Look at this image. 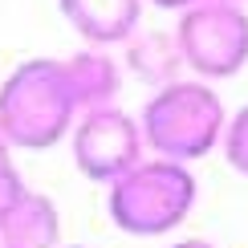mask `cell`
Listing matches in <instances>:
<instances>
[{"instance_id":"cell-8","label":"cell","mask_w":248,"mask_h":248,"mask_svg":"<svg viewBox=\"0 0 248 248\" xmlns=\"http://www.w3.org/2000/svg\"><path fill=\"white\" fill-rule=\"evenodd\" d=\"M65 69V81H69V94H74V106L78 110H102L110 106L118 94V65L110 53L102 49H81V53L61 61Z\"/></svg>"},{"instance_id":"cell-9","label":"cell","mask_w":248,"mask_h":248,"mask_svg":"<svg viewBox=\"0 0 248 248\" xmlns=\"http://www.w3.org/2000/svg\"><path fill=\"white\" fill-rule=\"evenodd\" d=\"M126 65H130V74L139 81H147V86H155V90L179 81L183 53H179L175 33H130V41H126Z\"/></svg>"},{"instance_id":"cell-4","label":"cell","mask_w":248,"mask_h":248,"mask_svg":"<svg viewBox=\"0 0 248 248\" xmlns=\"http://www.w3.org/2000/svg\"><path fill=\"white\" fill-rule=\"evenodd\" d=\"M175 41L183 65H191L200 78H232L248 65V13L224 0L191 4L175 25Z\"/></svg>"},{"instance_id":"cell-16","label":"cell","mask_w":248,"mask_h":248,"mask_svg":"<svg viewBox=\"0 0 248 248\" xmlns=\"http://www.w3.org/2000/svg\"><path fill=\"white\" fill-rule=\"evenodd\" d=\"M69 248H81V244H69Z\"/></svg>"},{"instance_id":"cell-2","label":"cell","mask_w":248,"mask_h":248,"mask_svg":"<svg viewBox=\"0 0 248 248\" xmlns=\"http://www.w3.org/2000/svg\"><path fill=\"white\" fill-rule=\"evenodd\" d=\"M224 122L228 114L216 90H208L203 81H171L147 98L139 130L142 147H151L159 159L191 163L224 139Z\"/></svg>"},{"instance_id":"cell-6","label":"cell","mask_w":248,"mask_h":248,"mask_svg":"<svg viewBox=\"0 0 248 248\" xmlns=\"http://www.w3.org/2000/svg\"><path fill=\"white\" fill-rule=\"evenodd\" d=\"M57 4L90 45H118L139 33L142 0H57Z\"/></svg>"},{"instance_id":"cell-3","label":"cell","mask_w":248,"mask_h":248,"mask_svg":"<svg viewBox=\"0 0 248 248\" xmlns=\"http://www.w3.org/2000/svg\"><path fill=\"white\" fill-rule=\"evenodd\" d=\"M106 208L114 228L130 236H163L179 228L195 208V175L187 163L171 159H139L126 175L110 183Z\"/></svg>"},{"instance_id":"cell-7","label":"cell","mask_w":248,"mask_h":248,"mask_svg":"<svg viewBox=\"0 0 248 248\" xmlns=\"http://www.w3.org/2000/svg\"><path fill=\"white\" fill-rule=\"evenodd\" d=\"M61 244V216L57 203L41 191H25L13 212L0 220V248H57Z\"/></svg>"},{"instance_id":"cell-14","label":"cell","mask_w":248,"mask_h":248,"mask_svg":"<svg viewBox=\"0 0 248 248\" xmlns=\"http://www.w3.org/2000/svg\"><path fill=\"white\" fill-rule=\"evenodd\" d=\"M0 155H8V142H4V139H0Z\"/></svg>"},{"instance_id":"cell-12","label":"cell","mask_w":248,"mask_h":248,"mask_svg":"<svg viewBox=\"0 0 248 248\" xmlns=\"http://www.w3.org/2000/svg\"><path fill=\"white\" fill-rule=\"evenodd\" d=\"M151 4H159V8H175V13H183V8H191V4H203V0H151Z\"/></svg>"},{"instance_id":"cell-11","label":"cell","mask_w":248,"mask_h":248,"mask_svg":"<svg viewBox=\"0 0 248 248\" xmlns=\"http://www.w3.org/2000/svg\"><path fill=\"white\" fill-rule=\"evenodd\" d=\"M25 191H29V187H25V179H20V171L13 167V159L0 155V220L13 212V203H16Z\"/></svg>"},{"instance_id":"cell-10","label":"cell","mask_w":248,"mask_h":248,"mask_svg":"<svg viewBox=\"0 0 248 248\" xmlns=\"http://www.w3.org/2000/svg\"><path fill=\"white\" fill-rule=\"evenodd\" d=\"M224 155L240 175H248V106L232 122H224Z\"/></svg>"},{"instance_id":"cell-5","label":"cell","mask_w":248,"mask_h":248,"mask_svg":"<svg viewBox=\"0 0 248 248\" xmlns=\"http://www.w3.org/2000/svg\"><path fill=\"white\" fill-rule=\"evenodd\" d=\"M142 159V130L130 114L114 106L86 110L81 122H74V163L86 179L114 183Z\"/></svg>"},{"instance_id":"cell-1","label":"cell","mask_w":248,"mask_h":248,"mask_svg":"<svg viewBox=\"0 0 248 248\" xmlns=\"http://www.w3.org/2000/svg\"><path fill=\"white\" fill-rule=\"evenodd\" d=\"M78 106L61 61L29 57L0 86V139L8 151H45L74 130Z\"/></svg>"},{"instance_id":"cell-15","label":"cell","mask_w":248,"mask_h":248,"mask_svg":"<svg viewBox=\"0 0 248 248\" xmlns=\"http://www.w3.org/2000/svg\"><path fill=\"white\" fill-rule=\"evenodd\" d=\"M224 4H240V0H224Z\"/></svg>"},{"instance_id":"cell-13","label":"cell","mask_w":248,"mask_h":248,"mask_svg":"<svg viewBox=\"0 0 248 248\" xmlns=\"http://www.w3.org/2000/svg\"><path fill=\"white\" fill-rule=\"evenodd\" d=\"M171 248H216V244H208V240H179V244H171Z\"/></svg>"}]
</instances>
